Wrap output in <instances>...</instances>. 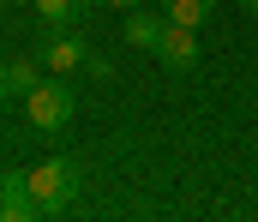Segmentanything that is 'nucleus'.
I'll list each match as a JSON object with an SVG mask.
<instances>
[{
	"mask_svg": "<svg viewBox=\"0 0 258 222\" xmlns=\"http://www.w3.org/2000/svg\"><path fill=\"white\" fill-rule=\"evenodd\" d=\"M24 114H30V126H36V132H66V120L78 114V96H72V84H66V78L36 84V90L24 96Z\"/></svg>",
	"mask_w": 258,
	"mask_h": 222,
	"instance_id": "1",
	"label": "nucleus"
},
{
	"mask_svg": "<svg viewBox=\"0 0 258 222\" xmlns=\"http://www.w3.org/2000/svg\"><path fill=\"white\" fill-rule=\"evenodd\" d=\"M30 192H36V204H42V216H54V210H66V198L78 192V168L72 162H60V156H48V162H36L30 174Z\"/></svg>",
	"mask_w": 258,
	"mask_h": 222,
	"instance_id": "2",
	"label": "nucleus"
},
{
	"mask_svg": "<svg viewBox=\"0 0 258 222\" xmlns=\"http://www.w3.org/2000/svg\"><path fill=\"white\" fill-rule=\"evenodd\" d=\"M36 60H42L54 78H72L84 60H90V48H84V36H66V24H48V36H42Z\"/></svg>",
	"mask_w": 258,
	"mask_h": 222,
	"instance_id": "3",
	"label": "nucleus"
},
{
	"mask_svg": "<svg viewBox=\"0 0 258 222\" xmlns=\"http://www.w3.org/2000/svg\"><path fill=\"white\" fill-rule=\"evenodd\" d=\"M156 60H162L168 72H192V66H198V30L168 24V30H162V42H156Z\"/></svg>",
	"mask_w": 258,
	"mask_h": 222,
	"instance_id": "4",
	"label": "nucleus"
},
{
	"mask_svg": "<svg viewBox=\"0 0 258 222\" xmlns=\"http://www.w3.org/2000/svg\"><path fill=\"white\" fill-rule=\"evenodd\" d=\"M24 216H42L30 180L24 174H0V222H24Z\"/></svg>",
	"mask_w": 258,
	"mask_h": 222,
	"instance_id": "5",
	"label": "nucleus"
},
{
	"mask_svg": "<svg viewBox=\"0 0 258 222\" xmlns=\"http://www.w3.org/2000/svg\"><path fill=\"white\" fill-rule=\"evenodd\" d=\"M162 30H168V12H144V6H132V18H126V42H132V48H150V54H156Z\"/></svg>",
	"mask_w": 258,
	"mask_h": 222,
	"instance_id": "6",
	"label": "nucleus"
},
{
	"mask_svg": "<svg viewBox=\"0 0 258 222\" xmlns=\"http://www.w3.org/2000/svg\"><path fill=\"white\" fill-rule=\"evenodd\" d=\"M162 12H168V24L204 30V24H210V12H216V0H162Z\"/></svg>",
	"mask_w": 258,
	"mask_h": 222,
	"instance_id": "7",
	"label": "nucleus"
},
{
	"mask_svg": "<svg viewBox=\"0 0 258 222\" xmlns=\"http://www.w3.org/2000/svg\"><path fill=\"white\" fill-rule=\"evenodd\" d=\"M30 6H36V18H42V24H66V18L90 12L96 0H30Z\"/></svg>",
	"mask_w": 258,
	"mask_h": 222,
	"instance_id": "8",
	"label": "nucleus"
},
{
	"mask_svg": "<svg viewBox=\"0 0 258 222\" xmlns=\"http://www.w3.org/2000/svg\"><path fill=\"white\" fill-rule=\"evenodd\" d=\"M6 96H18V84H12V66H0V102Z\"/></svg>",
	"mask_w": 258,
	"mask_h": 222,
	"instance_id": "9",
	"label": "nucleus"
},
{
	"mask_svg": "<svg viewBox=\"0 0 258 222\" xmlns=\"http://www.w3.org/2000/svg\"><path fill=\"white\" fill-rule=\"evenodd\" d=\"M108 6H120V12H132V6H144V0H108Z\"/></svg>",
	"mask_w": 258,
	"mask_h": 222,
	"instance_id": "10",
	"label": "nucleus"
},
{
	"mask_svg": "<svg viewBox=\"0 0 258 222\" xmlns=\"http://www.w3.org/2000/svg\"><path fill=\"white\" fill-rule=\"evenodd\" d=\"M240 6H246V12H252V18H258V0H240Z\"/></svg>",
	"mask_w": 258,
	"mask_h": 222,
	"instance_id": "11",
	"label": "nucleus"
},
{
	"mask_svg": "<svg viewBox=\"0 0 258 222\" xmlns=\"http://www.w3.org/2000/svg\"><path fill=\"white\" fill-rule=\"evenodd\" d=\"M0 6H12V0H0Z\"/></svg>",
	"mask_w": 258,
	"mask_h": 222,
	"instance_id": "12",
	"label": "nucleus"
}]
</instances>
